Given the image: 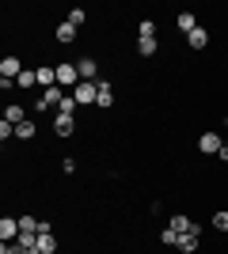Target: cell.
<instances>
[{
	"label": "cell",
	"mask_w": 228,
	"mask_h": 254,
	"mask_svg": "<svg viewBox=\"0 0 228 254\" xmlns=\"http://www.w3.org/2000/svg\"><path fill=\"white\" fill-rule=\"evenodd\" d=\"M0 254H31V251H23L19 243H4V247H0Z\"/></svg>",
	"instance_id": "28"
},
{
	"label": "cell",
	"mask_w": 228,
	"mask_h": 254,
	"mask_svg": "<svg viewBox=\"0 0 228 254\" xmlns=\"http://www.w3.org/2000/svg\"><path fill=\"white\" fill-rule=\"evenodd\" d=\"M213 228H217V232H228V209H217V212H213Z\"/></svg>",
	"instance_id": "24"
},
{
	"label": "cell",
	"mask_w": 228,
	"mask_h": 254,
	"mask_svg": "<svg viewBox=\"0 0 228 254\" xmlns=\"http://www.w3.org/2000/svg\"><path fill=\"white\" fill-rule=\"evenodd\" d=\"M73 99H76V106H95L99 84H91V80H80V84L73 87Z\"/></svg>",
	"instance_id": "1"
},
{
	"label": "cell",
	"mask_w": 228,
	"mask_h": 254,
	"mask_svg": "<svg viewBox=\"0 0 228 254\" xmlns=\"http://www.w3.org/2000/svg\"><path fill=\"white\" fill-rule=\"evenodd\" d=\"M38 87H57V68H50V64H42V68H38Z\"/></svg>",
	"instance_id": "14"
},
{
	"label": "cell",
	"mask_w": 228,
	"mask_h": 254,
	"mask_svg": "<svg viewBox=\"0 0 228 254\" xmlns=\"http://www.w3.org/2000/svg\"><path fill=\"white\" fill-rule=\"evenodd\" d=\"M198 239H202V228L194 224L190 232H183V235H179V247H175V251H183V254H194V251H198Z\"/></svg>",
	"instance_id": "5"
},
{
	"label": "cell",
	"mask_w": 228,
	"mask_h": 254,
	"mask_svg": "<svg viewBox=\"0 0 228 254\" xmlns=\"http://www.w3.org/2000/svg\"><path fill=\"white\" fill-rule=\"evenodd\" d=\"M57 114H76V99H73V91L65 95V103L57 106Z\"/></svg>",
	"instance_id": "26"
},
{
	"label": "cell",
	"mask_w": 228,
	"mask_h": 254,
	"mask_svg": "<svg viewBox=\"0 0 228 254\" xmlns=\"http://www.w3.org/2000/svg\"><path fill=\"white\" fill-rule=\"evenodd\" d=\"M34 133H38V129H34V122H31V118H27L23 126H15V137H19V140H31Z\"/></svg>",
	"instance_id": "21"
},
{
	"label": "cell",
	"mask_w": 228,
	"mask_h": 254,
	"mask_svg": "<svg viewBox=\"0 0 228 254\" xmlns=\"http://www.w3.org/2000/svg\"><path fill=\"white\" fill-rule=\"evenodd\" d=\"M186 42H190V50H206V46H209V31H206V27H198V31L186 34Z\"/></svg>",
	"instance_id": "12"
},
{
	"label": "cell",
	"mask_w": 228,
	"mask_h": 254,
	"mask_svg": "<svg viewBox=\"0 0 228 254\" xmlns=\"http://www.w3.org/2000/svg\"><path fill=\"white\" fill-rule=\"evenodd\" d=\"M0 72H4V80H19L23 76V61L15 57V53H8V57L0 61Z\"/></svg>",
	"instance_id": "6"
},
{
	"label": "cell",
	"mask_w": 228,
	"mask_h": 254,
	"mask_svg": "<svg viewBox=\"0 0 228 254\" xmlns=\"http://www.w3.org/2000/svg\"><path fill=\"white\" fill-rule=\"evenodd\" d=\"M38 224H42V220H34V216H19V232H31V235H38Z\"/></svg>",
	"instance_id": "22"
},
{
	"label": "cell",
	"mask_w": 228,
	"mask_h": 254,
	"mask_svg": "<svg viewBox=\"0 0 228 254\" xmlns=\"http://www.w3.org/2000/svg\"><path fill=\"white\" fill-rule=\"evenodd\" d=\"M65 95H69V91H65L61 84H57V87H46V91H42V99L34 103V110L42 114V110H50V106H61V103H65Z\"/></svg>",
	"instance_id": "2"
},
{
	"label": "cell",
	"mask_w": 228,
	"mask_h": 254,
	"mask_svg": "<svg viewBox=\"0 0 228 254\" xmlns=\"http://www.w3.org/2000/svg\"><path fill=\"white\" fill-rule=\"evenodd\" d=\"M137 38H156V19H141L137 23Z\"/></svg>",
	"instance_id": "20"
},
{
	"label": "cell",
	"mask_w": 228,
	"mask_h": 254,
	"mask_svg": "<svg viewBox=\"0 0 228 254\" xmlns=\"http://www.w3.org/2000/svg\"><path fill=\"white\" fill-rule=\"evenodd\" d=\"M54 133H57V137H73V133H76V118L73 114H57L54 118Z\"/></svg>",
	"instance_id": "8"
},
{
	"label": "cell",
	"mask_w": 228,
	"mask_h": 254,
	"mask_svg": "<svg viewBox=\"0 0 228 254\" xmlns=\"http://www.w3.org/2000/svg\"><path fill=\"white\" fill-rule=\"evenodd\" d=\"M99 110H107V106H114V84L110 80H99V99H95Z\"/></svg>",
	"instance_id": "10"
},
{
	"label": "cell",
	"mask_w": 228,
	"mask_h": 254,
	"mask_svg": "<svg viewBox=\"0 0 228 254\" xmlns=\"http://www.w3.org/2000/svg\"><path fill=\"white\" fill-rule=\"evenodd\" d=\"M15 87H23V91H31V87H38V68H23V76L15 80Z\"/></svg>",
	"instance_id": "17"
},
{
	"label": "cell",
	"mask_w": 228,
	"mask_h": 254,
	"mask_svg": "<svg viewBox=\"0 0 228 254\" xmlns=\"http://www.w3.org/2000/svg\"><path fill=\"white\" fill-rule=\"evenodd\" d=\"M4 122H11V126H23V122H27V110H23L19 103H8V110H4Z\"/></svg>",
	"instance_id": "13"
},
{
	"label": "cell",
	"mask_w": 228,
	"mask_h": 254,
	"mask_svg": "<svg viewBox=\"0 0 228 254\" xmlns=\"http://www.w3.org/2000/svg\"><path fill=\"white\" fill-rule=\"evenodd\" d=\"M84 19H87V11H84V8H73V11H69V23H73L76 31L84 27Z\"/></svg>",
	"instance_id": "25"
},
{
	"label": "cell",
	"mask_w": 228,
	"mask_h": 254,
	"mask_svg": "<svg viewBox=\"0 0 228 254\" xmlns=\"http://www.w3.org/2000/svg\"><path fill=\"white\" fill-rule=\"evenodd\" d=\"M167 228H175V232L183 235V232H190V228H194V220H190V216H186V212H175L171 220H167Z\"/></svg>",
	"instance_id": "15"
},
{
	"label": "cell",
	"mask_w": 228,
	"mask_h": 254,
	"mask_svg": "<svg viewBox=\"0 0 228 254\" xmlns=\"http://www.w3.org/2000/svg\"><path fill=\"white\" fill-rule=\"evenodd\" d=\"M8 137H15V126H11V122H0V140L8 144Z\"/></svg>",
	"instance_id": "27"
},
{
	"label": "cell",
	"mask_w": 228,
	"mask_h": 254,
	"mask_svg": "<svg viewBox=\"0 0 228 254\" xmlns=\"http://www.w3.org/2000/svg\"><path fill=\"white\" fill-rule=\"evenodd\" d=\"M15 239H19V220L4 216V220H0V243H15Z\"/></svg>",
	"instance_id": "9"
},
{
	"label": "cell",
	"mask_w": 228,
	"mask_h": 254,
	"mask_svg": "<svg viewBox=\"0 0 228 254\" xmlns=\"http://www.w3.org/2000/svg\"><path fill=\"white\" fill-rule=\"evenodd\" d=\"M175 27H179L183 34L198 31V19H194V11H179V19H175Z\"/></svg>",
	"instance_id": "16"
},
{
	"label": "cell",
	"mask_w": 228,
	"mask_h": 254,
	"mask_svg": "<svg viewBox=\"0 0 228 254\" xmlns=\"http://www.w3.org/2000/svg\"><path fill=\"white\" fill-rule=\"evenodd\" d=\"M54 34H57V42H61V46H73V42H76V27H73L69 19H65V23H57V31H54Z\"/></svg>",
	"instance_id": "11"
},
{
	"label": "cell",
	"mask_w": 228,
	"mask_h": 254,
	"mask_svg": "<svg viewBox=\"0 0 228 254\" xmlns=\"http://www.w3.org/2000/svg\"><path fill=\"white\" fill-rule=\"evenodd\" d=\"M221 148H225L221 133H202V137H198V152H202V156H221Z\"/></svg>",
	"instance_id": "3"
},
{
	"label": "cell",
	"mask_w": 228,
	"mask_h": 254,
	"mask_svg": "<svg viewBox=\"0 0 228 254\" xmlns=\"http://www.w3.org/2000/svg\"><path fill=\"white\" fill-rule=\"evenodd\" d=\"M38 254H57V235L54 232L38 235Z\"/></svg>",
	"instance_id": "19"
},
{
	"label": "cell",
	"mask_w": 228,
	"mask_h": 254,
	"mask_svg": "<svg viewBox=\"0 0 228 254\" xmlns=\"http://www.w3.org/2000/svg\"><path fill=\"white\" fill-rule=\"evenodd\" d=\"M160 243L163 247H179V232H175V228H163V232H160Z\"/></svg>",
	"instance_id": "23"
},
{
	"label": "cell",
	"mask_w": 228,
	"mask_h": 254,
	"mask_svg": "<svg viewBox=\"0 0 228 254\" xmlns=\"http://www.w3.org/2000/svg\"><path fill=\"white\" fill-rule=\"evenodd\" d=\"M221 163H225V167H228V144H225V148H221Z\"/></svg>",
	"instance_id": "29"
},
{
	"label": "cell",
	"mask_w": 228,
	"mask_h": 254,
	"mask_svg": "<svg viewBox=\"0 0 228 254\" xmlns=\"http://www.w3.org/2000/svg\"><path fill=\"white\" fill-rule=\"evenodd\" d=\"M156 50H160V38H137V53L141 57H156Z\"/></svg>",
	"instance_id": "18"
},
{
	"label": "cell",
	"mask_w": 228,
	"mask_h": 254,
	"mask_svg": "<svg viewBox=\"0 0 228 254\" xmlns=\"http://www.w3.org/2000/svg\"><path fill=\"white\" fill-rule=\"evenodd\" d=\"M57 84L65 87V91H73L76 84H80V68H76V64H57Z\"/></svg>",
	"instance_id": "4"
},
{
	"label": "cell",
	"mask_w": 228,
	"mask_h": 254,
	"mask_svg": "<svg viewBox=\"0 0 228 254\" xmlns=\"http://www.w3.org/2000/svg\"><path fill=\"white\" fill-rule=\"evenodd\" d=\"M76 68H80V80L99 84V61H95V57H80V61H76Z\"/></svg>",
	"instance_id": "7"
}]
</instances>
